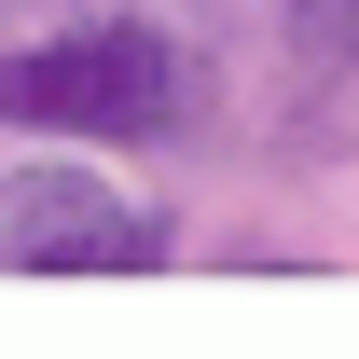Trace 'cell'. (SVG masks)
<instances>
[{"mask_svg": "<svg viewBox=\"0 0 359 359\" xmlns=\"http://www.w3.org/2000/svg\"><path fill=\"white\" fill-rule=\"evenodd\" d=\"M180 111H194V69L138 14H97L69 42L0 55V125H42V138H180Z\"/></svg>", "mask_w": 359, "mask_h": 359, "instance_id": "cell-1", "label": "cell"}, {"mask_svg": "<svg viewBox=\"0 0 359 359\" xmlns=\"http://www.w3.org/2000/svg\"><path fill=\"white\" fill-rule=\"evenodd\" d=\"M180 235L97 166H0V276H152Z\"/></svg>", "mask_w": 359, "mask_h": 359, "instance_id": "cell-2", "label": "cell"}, {"mask_svg": "<svg viewBox=\"0 0 359 359\" xmlns=\"http://www.w3.org/2000/svg\"><path fill=\"white\" fill-rule=\"evenodd\" d=\"M290 69L304 83H346L359 69V0H290Z\"/></svg>", "mask_w": 359, "mask_h": 359, "instance_id": "cell-3", "label": "cell"}]
</instances>
